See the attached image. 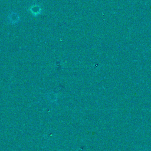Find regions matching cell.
<instances>
[{
	"instance_id": "cell-1",
	"label": "cell",
	"mask_w": 151,
	"mask_h": 151,
	"mask_svg": "<svg viewBox=\"0 0 151 151\" xmlns=\"http://www.w3.org/2000/svg\"><path fill=\"white\" fill-rule=\"evenodd\" d=\"M40 9L39 8H33V7H32L31 8V11H32V12H33V14H38L40 12Z\"/></svg>"
}]
</instances>
